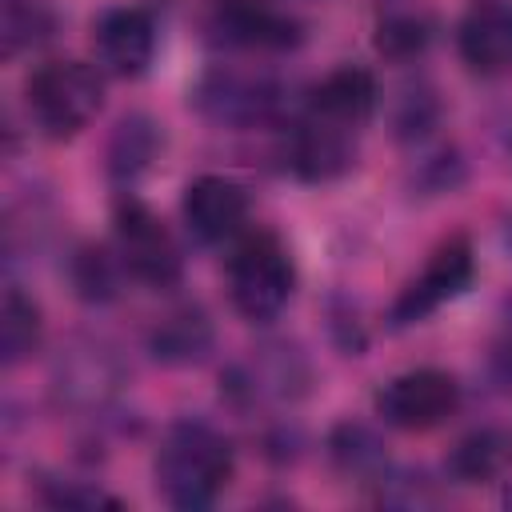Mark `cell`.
Segmentation results:
<instances>
[{
    "label": "cell",
    "instance_id": "cell-1",
    "mask_svg": "<svg viewBox=\"0 0 512 512\" xmlns=\"http://www.w3.org/2000/svg\"><path fill=\"white\" fill-rule=\"evenodd\" d=\"M152 472H156V488L172 508L200 512L216 504V496L228 488L236 472V452L216 424L200 416H184L168 424V432L160 436Z\"/></svg>",
    "mask_w": 512,
    "mask_h": 512
},
{
    "label": "cell",
    "instance_id": "cell-2",
    "mask_svg": "<svg viewBox=\"0 0 512 512\" xmlns=\"http://www.w3.org/2000/svg\"><path fill=\"white\" fill-rule=\"evenodd\" d=\"M224 280H228L232 308L252 324H268L288 308L296 292V264L288 244L276 232L256 228L236 236Z\"/></svg>",
    "mask_w": 512,
    "mask_h": 512
},
{
    "label": "cell",
    "instance_id": "cell-3",
    "mask_svg": "<svg viewBox=\"0 0 512 512\" xmlns=\"http://www.w3.org/2000/svg\"><path fill=\"white\" fill-rule=\"evenodd\" d=\"M28 116L48 140H72L104 108V76L84 60H48L28 76Z\"/></svg>",
    "mask_w": 512,
    "mask_h": 512
},
{
    "label": "cell",
    "instance_id": "cell-4",
    "mask_svg": "<svg viewBox=\"0 0 512 512\" xmlns=\"http://www.w3.org/2000/svg\"><path fill=\"white\" fill-rule=\"evenodd\" d=\"M192 104L220 128H260L284 116V84L264 72L216 64L192 84Z\"/></svg>",
    "mask_w": 512,
    "mask_h": 512
},
{
    "label": "cell",
    "instance_id": "cell-5",
    "mask_svg": "<svg viewBox=\"0 0 512 512\" xmlns=\"http://www.w3.org/2000/svg\"><path fill=\"white\" fill-rule=\"evenodd\" d=\"M116 252L128 268L132 280L148 284V288H176L184 276V260L180 248L172 240V232L164 228V220L128 188L116 196Z\"/></svg>",
    "mask_w": 512,
    "mask_h": 512
},
{
    "label": "cell",
    "instance_id": "cell-6",
    "mask_svg": "<svg viewBox=\"0 0 512 512\" xmlns=\"http://www.w3.org/2000/svg\"><path fill=\"white\" fill-rule=\"evenodd\" d=\"M476 280V252L468 236H448L432 248V256L424 260L420 276H412L400 296L388 308V328H412L424 324L436 308H444L448 300H456L468 284Z\"/></svg>",
    "mask_w": 512,
    "mask_h": 512
},
{
    "label": "cell",
    "instance_id": "cell-7",
    "mask_svg": "<svg viewBox=\"0 0 512 512\" xmlns=\"http://www.w3.org/2000/svg\"><path fill=\"white\" fill-rule=\"evenodd\" d=\"M464 392L460 380L444 368H408L380 384L376 416L400 432H428L456 416Z\"/></svg>",
    "mask_w": 512,
    "mask_h": 512
},
{
    "label": "cell",
    "instance_id": "cell-8",
    "mask_svg": "<svg viewBox=\"0 0 512 512\" xmlns=\"http://www.w3.org/2000/svg\"><path fill=\"white\" fill-rule=\"evenodd\" d=\"M52 388H56L60 404H68L76 412H100L124 388V364L104 340L80 336L68 348H60V356L52 364Z\"/></svg>",
    "mask_w": 512,
    "mask_h": 512
},
{
    "label": "cell",
    "instance_id": "cell-9",
    "mask_svg": "<svg viewBox=\"0 0 512 512\" xmlns=\"http://www.w3.org/2000/svg\"><path fill=\"white\" fill-rule=\"evenodd\" d=\"M208 28L220 44L244 52H288L304 40V24L272 0H212Z\"/></svg>",
    "mask_w": 512,
    "mask_h": 512
},
{
    "label": "cell",
    "instance_id": "cell-10",
    "mask_svg": "<svg viewBox=\"0 0 512 512\" xmlns=\"http://www.w3.org/2000/svg\"><path fill=\"white\" fill-rule=\"evenodd\" d=\"M284 164L304 184H328L340 180L356 164V132L328 124L300 108V116L288 124L284 140Z\"/></svg>",
    "mask_w": 512,
    "mask_h": 512
},
{
    "label": "cell",
    "instance_id": "cell-11",
    "mask_svg": "<svg viewBox=\"0 0 512 512\" xmlns=\"http://www.w3.org/2000/svg\"><path fill=\"white\" fill-rule=\"evenodd\" d=\"M96 64L120 80H140L156 60V20L148 8L120 4L96 16L92 24Z\"/></svg>",
    "mask_w": 512,
    "mask_h": 512
},
{
    "label": "cell",
    "instance_id": "cell-12",
    "mask_svg": "<svg viewBox=\"0 0 512 512\" xmlns=\"http://www.w3.org/2000/svg\"><path fill=\"white\" fill-rule=\"evenodd\" d=\"M252 200L248 188L232 176L204 172L184 188V224L200 244H224L244 236Z\"/></svg>",
    "mask_w": 512,
    "mask_h": 512
},
{
    "label": "cell",
    "instance_id": "cell-13",
    "mask_svg": "<svg viewBox=\"0 0 512 512\" xmlns=\"http://www.w3.org/2000/svg\"><path fill=\"white\" fill-rule=\"evenodd\" d=\"M456 52L476 76L512 72V0H468L456 20Z\"/></svg>",
    "mask_w": 512,
    "mask_h": 512
},
{
    "label": "cell",
    "instance_id": "cell-14",
    "mask_svg": "<svg viewBox=\"0 0 512 512\" xmlns=\"http://www.w3.org/2000/svg\"><path fill=\"white\" fill-rule=\"evenodd\" d=\"M308 364L288 344H268L252 360L232 364L224 372V392L232 404H256V400H296L308 388Z\"/></svg>",
    "mask_w": 512,
    "mask_h": 512
},
{
    "label": "cell",
    "instance_id": "cell-15",
    "mask_svg": "<svg viewBox=\"0 0 512 512\" xmlns=\"http://www.w3.org/2000/svg\"><path fill=\"white\" fill-rule=\"evenodd\" d=\"M376 76L364 68V64H340L332 68L324 80H316L304 96V112L328 120V124H340L348 132H360L372 112H376Z\"/></svg>",
    "mask_w": 512,
    "mask_h": 512
},
{
    "label": "cell",
    "instance_id": "cell-16",
    "mask_svg": "<svg viewBox=\"0 0 512 512\" xmlns=\"http://www.w3.org/2000/svg\"><path fill=\"white\" fill-rule=\"evenodd\" d=\"M216 344L212 320L204 308L184 304L176 312H168L164 320H156V328L148 332V352L156 364L168 368H184V364H200Z\"/></svg>",
    "mask_w": 512,
    "mask_h": 512
},
{
    "label": "cell",
    "instance_id": "cell-17",
    "mask_svg": "<svg viewBox=\"0 0 512 512\" xmlns=\"http://www.w3.org/2000/svg\"><path fill=\"white\" fill-rule=\"evenodd\" d=\"M160 144H164L160 124L152 116H144V112H128L116 124V132L108 140V176L120 184V192H128L152 168Z\"/></svg>",
    "mask_w": 512,
    "mask_h": 512
},
{
    "label": "cell",
    "instance_id": "cell-18",
    "mask_svg": "<svg viewBox=\"0 0 512 512\" xmlns=\"http://www.w3.org/2000/svg\"><path fill=\"white\" fill-rule=\"evenodd\" d=\"M512 468V432L476 428L448 452V476L460 484H492Z\"/></svg>",
    "mask_w": 512,
    "mask_h": 512
},
{
    "label": "cell",
    "instance_id": "cell-19",
    "mask_svg": "<svg viewBox=\"0 0 512 512\" xmlns=\"http://www.w3.org/2000/svg\"><path fill=\"white\" fill-rule=\"evenodd\" d=\"M328 460L336 464V472H344L352 480H364V484H376L388 472L384 440L376 436V428H368L360 420H340L328 432Z\"/></svg>",
    "mask_w": 512,
    "mask_h": 512
},
{
    "label": "cell",
    "instance_id": "cell-20",
    "mask_svg": "<svg viewBox=\"0 0 512 512\" xmlns=\"http://www.w3.org/2000/svg\"><path fill=\"white\" fill-rule=\"evenodd\" d=\"M40 336H44L40 304L12 284L4 292V304H0V360H4V368L24 364L40 348Z\"/></svg>",
    "mask_w": 512,
    "mask_h": 512
},
{
    "label": "cell",
    "instance_id": "cell-21",
    "mask_svg": "<svg viewBox=\"0 0 512 512\" xmlns=\"http://www.w3.org/2000/svg\"><path fill=\"white\" fill-rule=\"evenodd\" d=\"M68 276H72V288L80 300L88 304H108L120 296V280L128 276L120 252H108L100 244H80L72 252V264H68Z\"/></svg>",
    "mask_w": 512,
    "mask_h": 512
},
{
    "label": "cell",
    "instance_id": "cell-22",
    "mask_svg": "<svg viewBox=\"0 0 512 512\" xmlns=\"http://www.w3.org/2000/svg\"><path fill=\"white\" fill-rule=\"evenodd\" d=\"M432 36H436V24L420 8H392L376 24V48L388 60H416V56H424Z\"/></svg>",
    "mask_w": 512,
    "mask_h": 512
},
{
    "label": "cell",
    "instance_id": "cell-23",
    "mask_svg": "<svg viewBox=\"0 0 512 512\" xmlns=\"http://www.w3.org/2000/svg\"><path fill=\"white\" fill-rule=\"evenodd\" d=\"M56 28V16L48 12V4L40 0H4V16H0V40H4V56H20L40 48Z\"/></svg>",
    "mask_w": 512,
    "mask_h": 512
},
{
    "label": "cell",
    "instance_id": "cell-24",
    "mask_svg": "<svg viewBox=\"0 0 512 512\" xmlns=\"http://www.w3.org/2000/svg\"><path fill=\"white\" fill-rule=\"evenodd\" d=\"M436 120H440V104H436V96H432L428 88H416V92H408V96L400 100L396 128H400L404 140L428 136V128H436Z\"/></svg>",
    "mask_w": 512,
    "mask_h": 512
},
{
    "label": "cell",
    "instance_id": "cell-25",
    "mask_svg": "<svg viewBox=\"0 0 512 512\" xmlns=\"http://www.w3.org/2000/svg\"><path fill=\"white\" fill-rule=\"evenodd\" d=\"M44 500L56 508H120L116 496H108L104 488L84 484V480H48Z\"/></svg>",
    "mask_w": 512,
    "mask_h": 512
},
{
    "label": "cell",
    "instance_id": "cell-26",
    "mask_svg": "<svg viewBox=\"0 0 512 512\" xmlns=\"http://www.w3.org/2000/svg\"><path fill=\"white\" fill-rule=\"evenodd\" d=\"M488 380L500 392H512V332L492 344V352H488Z\"/></svg>",
    "mask_w": 512,
    "mask_h": 512
},
{
    "label": "cell",
    "instance_id": "cell-27",
    "mask_svg": "<svg viewBox=\"0 0 512 512\" xmlns=\"http://www.w3.org/2000/svg\"><path fill=\"white\" fill-rule=\"evenodd\" d=\"M500 236H504V248H508V252H512V216H508V220H504V228H500Z\"/></svg>",
    "mask_w": 512,
    "mask_h": 512
},
{
    "label": "cell",
    "instance_id": "cell-28",
    "mask_svg": "<svg viewBox=\"0 0 512 512\" xmlns=\"http://www.w3.org/2000/svg\"><path fill=\"white\" fill-rule=\"evenodd\" d=\"M504 316H508V332H512V300L504 304Z\"/></svg>",
    "mask_w": 512,
    "mask_h": 512
}]
</instances>
